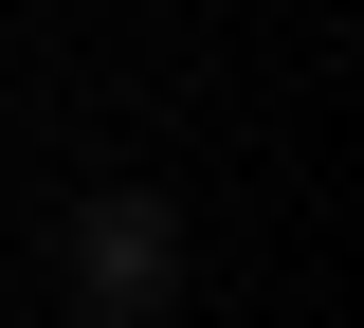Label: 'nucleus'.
I'll return each mask as SVG.
<instances>
[{"instance_id":"1","label":"nucleus","mask_w":364,"mask_h":328,"mask_svg":"<svg viewBox=\"0 0 364 328\" xmlns=\"http://www.w3.org/2000/svg\"><path fill=\"white\" fill-rule=\"evenodd\" d=\"M73 310H91V328H146V310H182V219H164L146 183L73 201Z\"/></svg>"}]
</instances>
